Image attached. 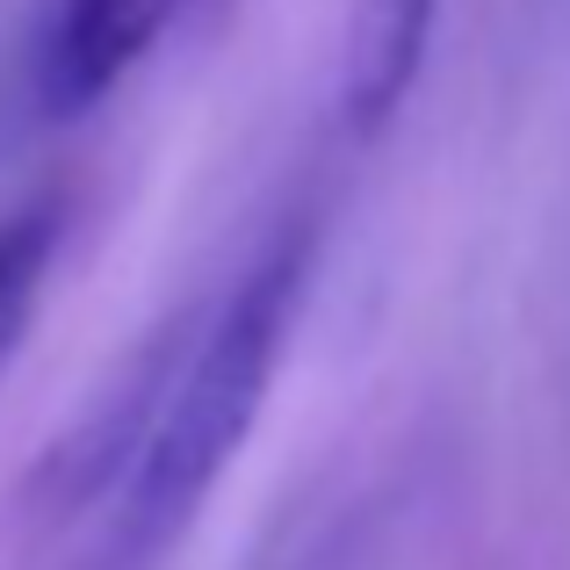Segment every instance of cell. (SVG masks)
<instances>
[{
  "instance_id": "1",
  "label": "cell",
  "mask_w": 570,
  "mask_h": 570,
  "mask_svg": "<svg viewBox=\"0 0 570 570\" xmlns=\"http://www.w3.org/2000/svg\"><path fill=\"white\" fill-rule=\"evenodd\" d=\"M311 246H318V232L304 217L282 224L238 267V282H224L209 296L203 325H195V347H188L181 376H174L167 412H159L124 499L109 505L116 513L109 520V570H153L195 528L217 476L253 441L267 383H275L282 354H289V333H296V304H304V282H311Z\"/></svg>"
},
{
  "instance_id": "2",
  "label": "cell",
  "mask_w": 570,
  "mask_h": 570,
  "mask_svg": "<svg viewBox=\"0 0 570 570\" xmlns=\"http://www.w3.org/2000/svg\"><path fill=\"white\" fill-rule=\"evenodd\" d=\"M203 311H209V296H195V304L167 311L159 325H145L138 347L87 390L80 419L37 455V470L22 484V505H37L43 520H80V513H101V505L124 499L130 470H138L145 441H153L159 412L174 397V376H181V362L195 347Z\"/></svg>"
},
{
  "instance_id": "3",
  "label": "cell",
  "mask_w": 570,
  "mask_h": 570,
  "mask_svg": "<svg viewBox=\"0 0 570 570\" xmlns=\"http://www.w3.org/2000/svg\"><path fill=\"white\" fill-rule=\"evenodd\" d=\"M167 29H188V0H51L29 58L37 109L58 124L101 109Z\"/></svg>"
},
{
  "instance_id": "4",
  "label": "cell",
  "mask_w": 570,
  "mask_h": 570,
  "mask_svg": "<svg viewBox=\"0 0 570 570\" xmlns=\"http://www.w3.org/2000/svg\"><path fill=\"white\" fill-rule=\"evenodd\" d=\"M441 0H347V43H340V116L347 130L376 138L404 95L419 87Z\"/></svg>"
},
{
  "instance_id": "5",
  "label": "cell",
  "mask_w": 570,
  "mask_h": 570,
  "mask_svg": "<svg viewBox=\"0 0 570 570\" xmlns=\"http://www.w3.org/2000/svg\"><path fill=\"white\" fill-rule=\"evenodd\" d=\"M58 238H66V203L58 195H43V203L14 209L0 224V376H8V362L22 354L29 325H37V304L51 289Z\"/></svg>"
},
{
  "instance_id": "6",
  "label": "cell",
  "mask_w": 570,
  "mask_h": 570,
  "mask_svg": "<svg viewBox=\"0 0 570 570\" xmlns=\"http://www.w3.org/2000/svg\"><path fill=\"white\" fill-rule=\"evenodd\" d=\"M238 14V0H188V37H209Z\"/></svg>"
}]
</instances>
